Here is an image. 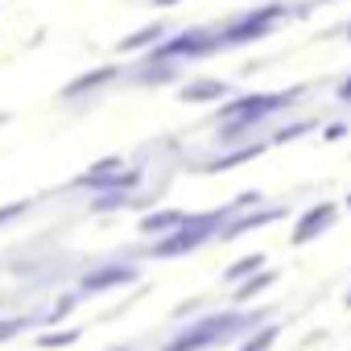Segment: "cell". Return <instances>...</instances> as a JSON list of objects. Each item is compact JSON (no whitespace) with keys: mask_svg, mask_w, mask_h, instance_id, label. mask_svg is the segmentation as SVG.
Masks as SVG:
<instances>
[{"mask_svg":"<svg viewBox=\"0 0 351 351\" xmlns=\"http://www.w3.org/2000/svg\"><path fill=\"white\" fill-rule=\"evenodd\" d=\"M261 322H265V314H244V306H228V310H215V314H203V318L186 322V330H178L161 351H207V347H223V343L244 339Z\"/></svg>","mask_w":351,"mask_h":351,"instance_id":"cell-1","label":"cell"},{"mask_svg":"<svg viewBox=\"0 0 351 351\" xmlns=\"http://www.w3.org/2000/svg\"><path fill=\"white\" fill-rule=\"evenodd\" d=\"M289 17H293V9L285 5V0H269V5H261V9H244V13H236L228 25H219L223 50L261 42V38H269V34H273L281 21H289Z\"/></svg>","mask_w":351,"mask_h":351,"instance_id":"cell-2","label":"cell"},{"mask_svg":"<svg viewBox=\"0 0 351 351\" xmlns=\"http://www.w3.org/2000/svg\"><path fill=\"white\" fill-rule=\"evenodd\" d=\"M207 54H223V38L219 29H182L165 38L161 46L149 50L153 62H195V58H207Z\"/></svg>","mask_w":351,"mask_h":351,"instance_id":"cell-3","label":"cell"},{"mask_svg":"<svg viewBox=\"0 0 351 351\" xmlns=\"http://www.w3.org/2000/svg\"><path fill=\"white\" fill-rule=\"evenodd\" d=\"M335 223H339V203H330V199L310 203V207L298 211V219H293V228H289V244H293V248H306V244L322 240Z\"/></svg>","mask_w":351,"mask_h":351,"instance_id":"cell-4","label":"cell"},{"mask_svg":"<svg viewBox=\"0 0 351 351\" xmlns=\"http://www.w3.org/2000/svg\"><path fill=\"white\" fill-rule=\"evenodd\" d=\"M132 281H141V269L132 261H108V265H95L79 277V293L95 298V293H108V289H120V285H132Z\"/></svg>","mask_w":351,"mask_h":351,"instance_id":"cell-5","label":"cell"},{"mask_svg":"<svg viewBox=\"0 0 351 351\" xmlns=\"http://www.w3.org/2000/svg\"><path fill=\"white\" fill-rule=\"evenodd\" d=\"M289 215V207L281 203V207H248V211H240V215H232L223 228H219V244H232V240H240L244 232H256V228H269V223H277V219H285Z\"/></svg>","mask_w":351,"mask_h":351,"instance_id":"cell-6","label":"cell"},{"mask_svg":"<svg viewBox=\"0 0 351 351\" xmlns=\"http://www.w3.org/2000/svg\"><path fill=\"white\" fill-rule=\"evenodd\" d=\"M116 79H120V66H95V71H87V75H79V79H71V83L58 91V99H62V104L87 99V95H95L99 87H108V83H116Z\"/></svg>","mask_w":351,"mask_h":351,"instance_id":"cell-7","label":"cell"},{"mask_svg":"<svg viewBox=\"0 0 351 351\" xmlns=\"http://www.w3.org/2000/svg\"><path fill=\"white\" fill-rule=\"evenodd\" d=\"M277 269H256L252 277H244L240 285H232V306H252L256 298H265L273 285H277Z\"/></svg>","mask_w":351,"mask_h":351,"instance_id":"cell-8","label":"cell"},{"mask_svg":"<svg viewBox=\"0 0 351 351\" xmlns=\"http://www.w3.org/2000/svg\"><path fill=\"white\" fill-rule=\"evenodd\" d=\"M124 165H128L124 157H104V161H95L87 173H79L71 186H75V191H108V186H112V178H116Z\"/></svg>","mask_w":351,"mask_h":351,"instance_id":"cell-9","label":"cell"},{"mask_svg":"<svg viewBox=\"0 0 351 351\" xmlns=\"http://www.w3.org/2000/svg\"><path fill=\"white\" fill-rule=\"evenodd\" d=\"M165 34H169V25H165V21L141 25L136 34H128V38H120V42H116V54H149L153 46H161V42H165Z\"/></svg>","mask_w":351,"mask_h":351,"instance_id":"cell-10","label":"cell"},{"mask_svg":"<svg viewBox=\"0 0 351 351\" xmlns=\"http://www.w3.org/2000/svg\"><path fill=\"white\" fill-rule=\"evenodd\" d=\"M178 95H182V104H219L232 95V87L223 79H191L178 87Z\"/></svg>","mask_w":351,"mask_h":351,"instance_id":"cell-11","label":"cell"},{"mask_svg":"<svg viewBox=\"0 0 351 351\" xmlns=\"http://www.w3.org/2000/svg\"><path fill=\"white\" fill-rule=\"evenodd\" d=\"M269 149V141H256V145H240L236 153H223V157H211V161H199L195 165V173H223V169H232V165H244V161H256L261 153Z\"/></svg>","mask_w":351,"mask_h":351,"instance_id":"cell-12","label":"cell"},{"mask_svg":"<svg viewBox=\"0 0 351 351\" xmlns=\"http://www.w3.org/2000/svg\"><path fill=\"white\" fill-rule=\"evenodd\" d=\"M182 219H186V211H178V207H169V211H149L141 223H136V232L141 236H169V232H178L182 228Z\"/></svg>","mask_w":351,"mask_h":351,"instance_id":"cell-13","label":"cell"},{"mask_svg":"<svg viewBox=\"0 0 351 351\" xmlns=\"http://www.w3.org/2000/svg\"><path fill=\"white\" fill-rule=\"evenodd\" d=\"M265 265H269V256H265V252H248V256H240L236 265H228V269H223V285H240L244 277H252V273H256V269H265Z\"/></svg>","mask_w":351,"mask_h":351,"instance_id":"cell-14","label":"cell"},{"mask_svg":"<svg viewBox=\"0 0 351 351\" xmlns=\"http://www.w3.org/2000/svg\"><path fill=\"white\" fill-rule=\"evenodd\" d=\"M79 335H83V326H50V330L34 335V347H42V351H54V347H71V343H79Z\"/></svg>","mask_w":351,"mask_h":351,"instance_id":"cell-15","label":"cell"},{"mask_svg":"<svg viewBox=\"0 0 351 351\" xmlns=\"http://www.w3.org/2000/svg\"><path fill=\"white\" fill-rule=\"evenodd\" d=\"M277 335H281V326H277V322H261L256 330H248V335L240 339V347H236V351H269V347L277 343Z\"/></svg>","mask_w":351,"mask_h":351,"instance_id":"cell-16","label":"cell"},{"mask_svg":"<svg viewBox=\"0 0 351 351\" xmlns=\"http://www.w3.org/2000/svg\"><path fill=\"white\" fill-rule=\"evenodd\" d=\"M79 298H83V293H62V298H58V306H50V310L38 318V326H62V318H66V314H75Z\"/></svg>","mask_w":351,"mask_h":351,"instance_id":"cell-17","label":"cell"},{"mask_svg":"<svg viewBox=\"0 0 351 351\" xmlns=\"http://www.w3.org/2000/svg\"><path fill=\"white\" fill-rule=\"evenodd\" d=\"M29 326H38V318H0V343L21 335V330H29Z\"/></svg>","mask_w":351,"mask_h":351,"instance_id":"cell-18","label":"cell"},{"mask_svg":"<svg viewBox=\"0 0 351 351\" xmlns=\"http://www.w3.org/2000/svg\"><path fill=\"white\" fill-rule=\"evenodd\" d=\"M29 199H17V203H5V207H0V228H9L13 219H21V215H29Z\"/></svg>","mask_w":351,"mask_h":351,"instance_id":"cell-19","label":"cell"},{"mask_svg":"<svg viewBox=\"0 0 351 351\" xmlns=\"http://www.w3.org/2000/svg\"><path fill=\"white\" fill-rule=\"evenodd\" d=\"M203 310V298H191L186 306H178V310H173V322H182V318H195Z\"/></svg>","mask_w":351,"mask_h":351,"instance_id":"cell-20","label":"cell"},{"mask_svg":"<svg viewBox=\"0 0 351 351\" xmlns=\"http://www.w3.org/2000/svg\"><path fill=\"white\" fill-rule=\"evenodd\" d=\"M335 99H339V104H351V75H347V79L335 87Z\"/></svg>","mask_w":351,"mask_h":351,"instance_id":"cell-21","label":"cell"},{"mask_svg":"<svg viewBox=\"0 0 351 351\" xmlns=\"http://www.w3.org/2000/svg\"><path fill=\"white\" fill-rule=\"evenodd\" d=\"M347 132V124H330V128H322V141H339Z\"/></svg>","mask_w":351,"mask_h":351,"instance_id":"cell-22","label":"cell"},{"mask_svg":"<svg viewBox=\"0 0 351 351\" xmlns=\"http://www.w3.org/2000/svg\"><path fill=\"white\" fill-rule=\"evenodd\" d=\"M153 5H161V9H173V5H178V0H153Z\"/></svg>","mask_w":351,"mask_h":351,"instance_id":"cell-23","label":"cell"},{"mask_svg":"<svg viewBox=\"0 0 351 351\" xmlns=\"http://www.w3.org/2000/svg\"><path fill=\"white\" fill-rule=\"evenodd\" d=\"M343 306H347V310H351V285H347V293H343Z\"/></svg>","mask_w":351,"mask_h":351,"instance_id":"cell-24","label":"cell"},{"mask_svg":"<svg viewBox=\"0 0 351 351\" xmlns=\"http://www.w3.org/2000/svg\"><path fill=\"white\" fill-rule=\"evenodd\" d=\"M343 207H347V211H351V191H347V199H343Z\"/></svg>","mask_w":351,"mask_h":351,"instance_id":"cell-25","label":"cell"},{"mask_svg":"<svg viewBox=\"0 0 351 351\" xmlns=\"http://www.w3.org/2000/svg\"><path fill=\"white\" fill-rule=\"evenodd\" d=\"M343 34H347V42H351V21H347V25H343Z\"/></svg>","mask_w":351,"mask_h":351,"instance_id":"cell-26","label":"cell"},{"mask_svg":"<svg viewBox=\"0 0 351 351\" xmlns=\"http://www.w3.org/2000/svg\"><path fill=\"white\" fill-rule=\"evenodd\" d=\"M0 124H9V112H0Z\"/></svg>","mask_w":351,"mask_h":351,"instance_id":"cell-27","label":"cell"},{"mask_svg":"<svg viewBox=\"0 0 351 351\" xmlns=\"http://www.w3.org/2000/svg\"><path fill=\"white\" fill-rule=\"evenodd\" d=\"M108 351H132V347H108Z\"/></svg>","mask_w":351,"mask_h":351,"instance_id":"cell-28","label":"cell"}]
</instances>
